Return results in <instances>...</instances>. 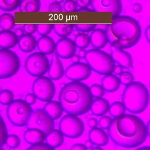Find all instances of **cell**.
<instances>
[{
  "label": "cell",
  "instance_id": "6da1fadb",
  "mask_svg": "<svg viewBox=\"0 0 150 150\" xmlns=\"http://www.w3.org/2000/svg\"><path fill=\"white\" fill-rule=\"evenodd\" d=\"M108 135L117 145L134 148L145 141L148 136L147 128L139 117L127 114L112 120L108 129Z\"/></svg>",
  "mask_w": 150,
  "mask_h": 150
},
{
  "label": "cell",
  "instance_id": "7a4b0ae2",
  "mask_svg": "<svg viewBox=\"0 0 150 150\" xmlns=\"http://www.w3.org/2000/svg\"><path fill=\"white\" fill-rule=\"evenodd\" d=\"M105 32L111 46L123 50L135 46L142 33L138 21L127 15L113 17L106 26Z\"/></svg>",
  "mask_w": 150,
  "mask_h": 150
},
{
  "label": "cell",
  "instance_id": "3957f363",
  "mask_svg": "<svg viewBox=\"0 0 150 150\" xmlns=\"http://www.w3.org/2000/svg\"><path fill=\"white\" fill-rule=\"evenodd\" d=\"M93 97L88 87L82 82L71 81L61 88L59 101L67 114L81 115L90 110Z\"/></svg>",
  "mask_w": 150,
  "mask_h": 150
},
{
  "label": "cell",
  "instance_id": "277c9868",
  "mask_svg": "<svg viewBox=\"0 0 150 150\" xmlns=\"http://www.w3.org/2000/svg\"><path fill=\"white\" fill-rule=\"evenodd\" d=\"M121 98L127 111L132 114H140L148 105L149 93L144 83L134 81L125 87Z\"/></svg>",
  "mask_w": 150,
  "mask_h": 150
},
{
  "label": "cell",
  "instance_id": "5b68a950",
  "mask_svg": "<svg viewBox=\"0 0 150 150\" xmlns=\"http://www.w3.org/2000/svg\"><path fill=\"white\" fill-rule=\"evenodd\" d=\"M86 61L91 69L101 75L112 74L115 67L111 56L100 49H92L87 51Z\"/></svg>",
  "mask_w": 150,
  "mask_h": 150
},
{
  "label": "cell",
  "instance_id": "8992f818",
  "mask_svg": "<svg viewBox=\"0 0 150 150\" xmlns=\"http://www.w3.org/2000/svg\"><path fill=\"white\" fill-rule=\"evenodd\" d=\"M32 111L31 106L25 100L16 99L8 105L6 116L12 125L23 127L26 126Z\"/></svg>",
  "mask_w": 150,
  "mask_h": 150
},
{
  "label": "cell",
  "instance_id": "52a82bcc",
  "mask_svg": "<svg viewBox=\"0 0 150 150\" xmlns=\"http://www.w3.org/2000/svg\"><path fill=\"white\" fill-rule=\"evenodd\" d=\"M21 61L13 51L0 49V79H5L14 76L19 70Z\"/></svg>",
  "mask_w": 150,
  "mask_h": 150
},
{
  "label": "cell",
  "instance_id": "ba28073f",
  "mask_svg": "<svg viewBox=\"0 0 150 150\" xmlns=\"http://www.w3.org/2000/svg\"><path fill=\"white\" fill-rule=\"evenodd\" d=\"M50 63L47 56L40 52H34L28 56L25 67L27 73L33 77L43 76L49 71Z\"/></svg>",
  "mask_w": 150,
  "mask_h": 150
},
{
  "label": "cell",
  "instance_id": "9c48e42d",
  "mask_svg": "<svg viewBox=\"0 0 150 150\" xmlns=\"http://www.w3.org/2000/svg\"><path fill=\"white\" fill-rule=\"evenodd\" d=\"M59 128L64 136L70 138L80 137L84 130L83 121L77 115L71 114H66L62 118Z\"/></svg>",
  "mask_w": 150,
  "mask_h": 150
},
{
  "label": "cell",
  "instance_id": "30bf717a",
  "mask_svg": "<svg viewBox=\"0 0 150 150\" xmlns=\"http://www.w3.org/2000/svg\"><path fill=\"white\" fill-rule=\"evenodd\" d=\"M32 93L43 102L52 100L55 94V86L52 80L46 76L37 77L32 84Z\"/></svg>",
  "mask_w": 150,
  "mask_h": 150
},
{
  "label": "cell",
  "instance_id": "8fae6325",
  "mask_svg": "<svg viewBox=\"0 0 150 150\" xmlns=\"http://www.w3.org/2000/svg\"><path fill=\"white\" fill-rule=\"evenodd\" d=\"M53 120L46 114L43 109H36L32 111L26 125L28 129H37L46 135L54 129Z\"/></svg>",
  "mask_w": 150,
  "mask_h": 150
},
{
  "label": "cell",
  "instance_id": "7c38bea8",
  "mask_svg": "<svg viewBox=\"0 0 150 150\" xmlns=\"http://www.w3.org/2000/svg\"><path fill=\"white\" fill-rule=\"evenodd\" d=\"M91 70L87 63L79 62L69 65L64 71V74L72 81L81 82L90 76Z\"/></svg>",
  "mask_w": 150,
  "mask_h": 150
},
{
  "label": "cell",
  "instance_id": "4fadbf2b",
  "mask_svg": "<svg viewBox=\"0 0 150 150\" xmlns=\"http://www.w3.org/2000/svg\"><path fill=\"white\" fill-rule=\"evenodd\" d=\"M91 6L96 12H111L113 17L120 16L122 10V2L120 0L92 1Z\"/></svg>",
  "mask_w": 150,
  "mask_h": 150
},
{
  "label": "cell",
  "instance_id": "5bb4252c",
  "mask_svg": "<svg viewBox=\"0 0 150 150\" xmlns=\"http://www.w3.org/2000/svg\"><path fill=\"white\" fill-rule=\"evenodd\" d=\"M76 46L74 40L69 38H60L56 43V54L63 59H71L76 52Z\"/></svg>",
  "mask_w": 150,
  "mask_h": 150
},
{
  "label": "cell",
  "instance_id": "9a60e30c",
  "mask_svg": "<svg viewBox=\"0 0 150 150\" xmlns=\"http://www.w3.org/2000/svg\"><path fill=\"white\" fill-rule=\"evenodd\" d=\"M111 56L115 63L123 68L131 70L133 69V61L130 53L123 49L111 47Z\"/></svg>",
  "mask_w": 150,
  "mask_h": 150
},
{
  "label": "cell",
  "instance_id": "2e32d148",
  "mask_svg": "<svg viewBox=\"0 0 150 150\" xmlns=\"http://www.w3.org/2000/svg\"><path fill=\"white\" fill-rule=\"evenodd\" d=\"M64 74V69L60 57L55 53L53 55L48 71L49 77L53 80H60Z\"/></svg>",
  "mask_w": 150,
  "mask_h": 150
},
{
  "label": "cell",
  "instance_id": "e0dca14e",
  "mask_svg": "<svg viewBox=\"0 0 150 150\" xmlns=\"http://www.w3.org/2000/svg\"><path fill=\"white\" fill-rule=\"evenodd\" d=\"M89 139L97 146H105L109 141V135L101 128H91L88 133Z\"/></svg>",
  "mask_w": 150,
  "mask_h": 150
},
{
  "label": "cell",
  "instance_id": "ac0fdd59",
  "mask_svg": "<svg viewBox=\"0 0 150 150\" xmlns=\"http://www.w3.org/2000/svg\"><path fill=\"white\" fill-rule=\"evenodd\" d=\"M90 38L91 45L96 49H101L108 43L105 30L100 28L96 29L91 32Z\"/></svg>",
  "mask_w": 150,
  "mask_h": 150
},
{
  "label": "cell",
  "instance_id": "d6986e66",
  "mask_svg": "<svg viewBox=\"0 0 150 150\" xmlns=\"http://www.w3.org/2000/svg\"><path fill=\"white\" fill-rule=\"evenodd\" d=\"M19 39L14 32L1 30L0 32V47L10 50L18 44Z\"/></svg>",
  "mask_w": 150,
  "mask_h": 150
},
{
  "label": "cell",
  "instance_id": "ffe728a7",
  "mask_svg": "<svg viewBox=\"0 0 150 150\" xmlns=\"http://www.w3.org/2000/svg\"><path fill=\"white\" fill-rule=\"evenodd\" d=\"M56 46L54 40L48 36H40L38 40V50L46 56L53 54L56 51Z\"/></svg>",
  "mask_w": 150,
  "mask_h": 150
},
{
  "label": "cell",
  "instance_id": "44dd1931",
  "mask_svg": "<svg viewBox=\"0 0 150 150\" xmlns=\"http://www.w3.org/2000/svg\"><path fill=\"white\" fill-rule=\"evenodd\" d=\"M46 137V135L43 132L37 129H27L23 135L25 142L32 145L43 143Z\"/></svg>",
  "mask_w": 150,
  "mask_h": 150
},
{
  "label": "cell",
  "instance_id": "7402d4cb",
  "mask_svg": "<svg viewBox=\"0 0 150 150\" xmlns=\"http://www.w3.org/2000/svg\"><path fill=\"white\" fill-rule=\"evenodd\" d=\"M110 106L109 102L105 98H96L93 101L90 110L94 115L102 117L109 111Z\"/></svg>",
  "mask_w": 150,
  "mask_h": 150
},
{
  "label": "cell",
  "instance_id": "603a6c76",
  "mask_svg": "<svg viewBox=\"0 0 150 150\" xmlns=\"http://www.w3.org/2000/svg\"><path fill=\"white\" fill-rule=\"evenodd\" d=\"M38 41L32 35L25 34L19 39L18 46L19 49L25 53H29L35 50L37 47Z\"/></svg>",
  "mask_w": 150,
  "mask_h": 150
},
{
  "label": "cell",
  "instance_id": "cb8c5ba5",
  "mask_svg": "<svg viewBox=\"0 0 150 150\" xmlns=\"http://www.w3.org/2000/svg\"><path fill=\"white\" fill-rule=\"evenodd\" d=\"M43 109L53 120H57L61 117L63 111L59 101L54 100L47 102Z\"/></svg>",
  "mask_w": 150,
  "mask_h": 150
},
{
  "label": "cell",
  "instance_id": "d4e9b609",
  "mask_svg": "<svg viewBox=\"0 0 150 150\" xmlns=\"http://www.w3.org/2000/svg\"><path fill=\"white\" fill-rule=\"evenodd\" d=\"M120 80L117 76L110 74L103 77L101 80V85L105 91L108 93H113L118 90L120 86Z\"/></svg>",
  "mask_w": 150,
  "mask_h": 150
},
{
  "label": "cell",
  "instance_id": "484cf974",
  "mask_svg": "<svg viewBox=\"0 0 150 150\" xmlns=\"http://www.w3.org/2000/svg\"><path fill=\"white\" fill-rule=\"evenodd\" d=\"M64 141V135L59 129H53L46 135V144L53 148L60 146Z\"/></svg>",
  "mask_w": 150,
  "mask_h": 150
},
{
  "label": "cell",
  "instance_id": "4316f807",
  "mask_svg": "<svg viewBox=\"0 0 150 150\" xmlns=\"http://www.w3.org/2000/svg\"><path fill=\"white\" fill-rule=\"evenodd\" d=\"M73 25L70 23H56L53 25L54 33L62 38H67L72 32Z\"/></svg>",
  "mask_w": 150,
  "mask_h": 150
},
{
  "label": "cell",
  "instance_id": "83f0119b",
  "mask_svg": "<svg viewBox=\"0 0 150 150\" xmlns=\"http://www.w3.org/2000/svg\"><path fill=\"white\" fill-rule=\"evenodd\" d=\"M15 17L9 13H4L0 16V28L2 30H11L15 26Z\"/></svg>",
  "mask_w": 150,
  "mask_h": 150
},
{
  "label": "cell",
  "instance_id": "f1b7e54d",
  "mask_svg": "<svg viewBox=\"0 0 150 150\" xmlns=\"http://www.w3.org/2000/svg\"><path fill=\"white\" fill-rule=\"evenodd\" d=\"M40 8L39 0H23L21 1L19 10L21 12H38Z\"/></svg>",
  "mask_w": 150,
  "mask_h": 150
},
{
  "label": "cell",
  "instance_id": "f546056e",
  "mask_svg": "<svg viewBox=\"0 0 150 150\" xmlns=\"http://www.w3.org/2000/svg\"><path fill=\"white\" fill-rule=\"evenodd\" d=\"M125 110L126 108L122 102L115 101L110 105L108 112L112 117L116 118L124 115Z\"/></svg>",
  "mask_w": 150,
  "mask_h": 150
},
{
  "label": "cell",
  "instance_id": "4dcf8cb0",
  "mask_svg": "<svg viewBox=\"0 0 150 150\" xmlns=\"http://www.w3.org/2000/svg\"><path fill=\"white\" fill-rule=\"evenodd\" d=\"M74 42L76 47L80 49H85L91 44L90 38L86 33H79L76 35Z\"/></svg>",
  "mask_w": 150,
  "mask_h": 150
},
{
  "label": "cell",
  "instance_id": "1f68e13d",
  "mask_svg": "<svg viewBox=\"0 0 150 150\" xmlns=\"http://www.w3.org/2000/svg\"><path fill=\"white\" fill-rule=\"evenodd\" d=\"M21 4L20 0H1L0 9L6 12L13 11L19 8Z\"/></svg>",
  "mask_w": 150,
  "mask_h": 150
},
{
  "label": "cell",
  "instance_id": "d6a6232c",
  "mask_svg": "<svg viewBox=\"0 0 150 150\" xmlns=\"http://www.w3.org/2000/svg\"><path fill=\"white\" fill-rule=\"evenodd\" d=\"M14 101L13 92L8 89H5L0 93V103L4 105H9Z\"/></svg>",
  "mask_w": 150,
  "mask_h": 150
},
{
  "label": "cell",
  "instance_id": "836d02e7",
  "mask_svg": "<svg viewBox=\"0 0 150 150\" xmlns=\"http://www.w3.org/2000/svg\"><path fill=\"white\" fill-rule=\"evenodd\" d=\"M90 91L93 97L96 98H103L105 94V90L101 84H93L90 87Z\"/></svg>",
  "mask_w": 150,
  "mask_h": 150
},
{
  "label": "cell",
  "instance_id": "e575fe53",
  "mask_svg": "<svg viewBox=\"0 0 150 150\" xmlns=\"http://www.w3.org/2000/svg\"><path fill=\"white\" fill-rule=\"evenodd\" d=\"M21 140L19 136L16 134H10L8 136L5 144L11 149H16L20 145Z\"/></svg>",
  "mask_w": 150,
  "mask_h": 150
},
{
  "label": "cell",
  "instance_id": "d590c367",
  "mask_svg": "<svg viewBox=\"0 0 150 150\" xmlns=\"http://www.w3.org/2000/svg\"><path fill=\"white\" fill-rule=\"evenodd\" d=\"M53 29V25L50 23H39L37 25V32L41 36H47Z\"/></svg>",
  "mask_w": 150,
  "mask_h": 150
},
{
  "label": "cell",
  "instance_id": "8d00e7d4",
  "mask_svg": "<svg viewBox=\"0 0 150 150\" xmlns=\"http://www.w3.org/2000/svg\"><path fill=\"white\" fill-rule=\"evenodd\" d=\"M119 79L121 84L125 86H128L134 82V77L132 73L129 71H124L120 76Z\"/></svg>",
  "mask_w": 150,
  "mask_h": 150
},
{
  "label": "cell",
  "instance_id": "74e56055",
  "mask_svg": "<svg viewBox=\"0 0 150 150\" xmlns=\"http://www.w3.org/2000/svg\"><path fill=\"white\" fill-rule=\"evenodd\" d=\"M96 24L95 23H77L75 25L76 29L82 33L93 32L95 30Z\"/></svg>",
  "mask_w": 150,
  "mask_h": 150
},
{
  "label": "cell",
  "instance_id": "f35d334b",
  "mask_svg": "<svg viewBox=\"0 0 150 150\" xmlns=\"http://www.w3.org/2000/svg\"><path fill=\"white\" fill-rule=\"evenodd\" d=\"M8 132L6 124L5 123L2 117L1 118V128H0V144L2 146L5 144L8 137Z\"/></svg>",
  "mask_w": 150,
  "mask_h": 150
},
{
  "label": "cell",
  "instance_id": "ab89813d",
  "mask_svg": "<svg viewBox=\"0 0 150 150\" xmlns=\"http://www.w3.org/2000/svg\"><path fill=\"white\" fill-rule=\"evenodd\" d=\"M111 117L107 115H103L98 120V125L103 129H109L112 122Z\"/></svg>",
  "mask_w": 150,
  "mask_h": 150
},
{
  "label": "cell",
  "instance_id": "60d3db41",
  "mask_svg": "<svg viewBox=\"0 0 150 150\" xmlns=\"http://www.w3.org/2000/svg\"><path fill=\"white\" fill-rule=\"evenodd\" d=\"M78 8L76 1L72 0H67L64 2L63 5V10L65 12H73L77 11Z\"/></svg>",
  "mask_w": 150,
  "mask_h": 150
},
{
  "label": "cell",
  "instance_id": "b9f144b4",
  "mask_svg": "<svg viewBox=\"0 0 150 150\" xmlns=\"http://www.w3.org/2000/svg\"><path fill=\"white\" fill-rule=\"evenodd\" d=\"M26 150H55L54 148L49 146L47 144L42 143L40 144L31 145Z\"/></svg>",
  "mask_w": 150,
  "mask_h": 150
},
{
  "label": "cell",
  "instance_id": "7bdbcfd3",
  "mask_svg": "<svg viewBox=\"0 0 150 150\" xmlns=\"http://www.w3.org/2000/svg\"><path fill=\"white\" fill-rule=\"evenodd\" d=\"M63 8L61 4L59 3L57 1H54L49 4L48 6V10L50 12H62Z\"/></svg>",
  "mask_w": 150,
  "mask_h": 150
},
{
  "label": "cell",
  "instance_id": "ee69618b",
  "mask_svg": "<svg viewBox=\"0 0 150 150\" xmlns=\"http://www.w3.org/2000/svg\"><path fill=\"white\" fill-rule=\"evenodd\" d=\"M23 29L26 34L33 35L37 31V25L34 23H27L23 26Z\"/></svg>",
  "mask_w": 150,
  "mask_h": 150
},
{
  "label": "cell",
  "instance_id": "f6af8a7d",
  "mask_svg": "<svg viewBox=\"0 0 150 150\" xmlns=\"http://www.w3.org/2000/svg\"><path fill=\"white\" fill-rule=\"evenodd\" d=\"M78 7L81 9H85L91 6L92 1L90 0H77L76 1Z\"/></svg>",
  "mask_w": 150,
  "mask_h": 150
},
{
  "label": "cell",
  "instance_id": "bcb514c9",
  "mask_svg": "<svg viewBox=\"0 0 150 150\" xmlns=\"http://www.w3.org/2000/svg\"><path fill=\"white\" fill-rule=\"evenodd\" d=\"M37 100V97L35 94L33 93H28L26 95L25 98V101L30 105L34 104Z\"/></svg>",
  "mask_w": 150,
  "mask_h": 150
},
{
  "label": "cell",
  "instance_id": "7dc6e473",
  "mask_svg": "<svg viewBox=\"0 0 150 150\" xmlns=\"http://www.w3.org/2000/svg\"><path fill=\"white\" fill-rule=\"evenodd\" d=\"M70 150H87V149L84 144L77 143L72 145Z\"/></svg>",
  "mask_w": 150,
  "mask_h": 150
},
{
  "label": "cell",
  "instance_id": "c3c4849f",
  "mask_svg": "<svg viewBox=\"0 0 150 150\" xmlns=\"http://www.w3.org/2000/svg\"><path fill=\"white\" fill-rule=\"evenodd\" d=\"M88 124L91 128H95L98 125V121L95 118H90L88 120Z\"/></svg>",
  "mask_w": 150,
  "mask_h": 150
},
{
  "label": "cell",
  "instance_id": "681fc988",
  "mask_svg": "<svg viewBox=\"0 0 150 150\" xmlns=\"http://www.w3.org/2000/svg\"><path fill=\"white\" fill-rule=\"evenodd\" d=\"M132 10L135 13H140L142 10V5L138 2H136L134 4L132 5Z\"/></svg>",
  "mask_w": 150,
  "mask_h": 150
},
{
  "label": "cell",
  "instance_id": "f907efd6",
  "mask_svg": "<svg viewBox=\"0 0 150 150\" xmlns=\"http://www.w3.org/2000/svg\"><path fill=\"white\" fill-rule=\"evenodd\" d=\"M14 32H15V35H16V36H17L18 38H22V36H23L25 35V32L23 29V28H16V29L15 30Z\"/></svg>",
  "mask_w": 150,
  "mask_h": 150
},
{
  "label": "cell",
  "instance_id": "816d5d0a",
  "mask_svg": "<svg viewBox=\"0 0 150 150\" xmlns=\"http://www.w3.org/2000/svg\"><path fill=\"white\" fill-rule=\"evenodd\" d=\"M123 67L120 65H115V67L114 70V73L115 75H121L124 71H123Z\"/></svg>",
  "mask_w": 150,
  "mask_h": 150
},
{
  "label": "cell",
  "instance_id": "f5cc1de1",
  "mask_svg": "<svg viewBox=\"0 0 150 150\" xmlns=\"http://www.w3.org/2000/svg\"><path fill=\"white\" fill-rule=\"evenodd\" d=\"M145 36L146 40L150 44V25H149L145 30Z\"/></svg>",
  "mask_w": 150,
  "mask_h": 150
},
{
  "label": "cell",
  "instance_id": "db71d44e",
  "mask_svg": "<svg viewBox=\"0 0 150 150\" xmlns=\"http://www.w3.org/2000/svg\"><path fill=\"white\" fill-rule=\"evenodd\" d=\"M80 59H81V57H80V56L79 54H74L71 58V60L72 62H73V63H77L80 62Z\"/></svg>",
  "mask_w": 150,
  "mask_h": 150
},
{
  "label": "cell",
  "instance_id": "11a10c76",
  "mask_svg": "<svg viewBox=\"0 0 150 150\" xmlns=\"http://www.w3.org/2000/svg\"><path fill=\"white\" fill-rule=\"evenodd\" d=\"M87 53V51L85 49H80L78 52V54L80 56L81 58H85Z\"/></svg>",
  "mask_w": 150,
  "mask_h": 150
},
{
  "label": "cell",
  "instance_id": "9f6ffc18",
  "mask_svg": "<svg viewBox=\"0 0 150 150\" xmlns=\"http://www.w3.org/2000/svg\"><path fill=\"white\" fill-rule=\"evenodd\" d=\"M84 145H85L86 147L87 148V149H91L92 148H93V146L94 144H93V143L89 139V140H87V141H86Z\"/></svg>",
  "mask_w": 150,
  "mask_h": 150
},
{
  "label": "cell",
  "instance_id": "6f0895ef",
  "mask_svg": "<svg viewBox=\"0 0 150 150\" xmlns=\"http://www.w3.org/2000/svg\"><path fill=\"white\" fill-rule=\"evenodd\" d=\"M135 150H150V146H144L137 148Z\"/></svg>",
  "mask_w": 150,
  "mask_h": 150
},
{
  "label": "cell",
  "instance_id": "680465c9",
  "mask_svg": "<svg viewBox=\"0 0 150 150\" xmlns=\"http://www.w3.org/2000/svg\"><path fill=\"white\" fill-rule=\"evenodd\" d=\"M146 128H147V132H148V135L150 138V120L148 121V124L146 125Z\"/></svg>",
  "mask_w": 150,
  "mask_h": 150
},
{
  "label": "cell",
  "instance_id": "91938a15",
  "mask_svg": "<svg viewBox=\"0 0 150 150\" xmlns=\"http://www.w3.org/2000/svg\"><path fill=\"white\" fill-rule=\"evenodd\" d=\"M90 150H103V148H101V147H100V146H94V147H93V148H92Z\"/></svg>",
  "mask_w": 150,
  "mask_h": 150
},
{
  "label": "cell",
  "instance_id": "94428289",
  "mask_svg": "<svg viewBox=\"0 0 150 150\" xmlns=\"http://www.w3.org/2000/svg\"><path fill=\"white\" fill-rule=\"evenodd\" d=\"M0 150H4V149L2 148V147H1V149Z\"/></svg>",
  "mask_w": 150,
  "mask_h": 150
},
{
  "label": "cell",
  "instance_id": "6125c7cd",
  "mask_svg": "<svg viewBox=\"0 0 150 150\" xmlns=\"http://www.w3.org/2000/svg\"><path fill=\"white\" fill-rule=\"evenodd\" d=\"M12 150H14V149H12Z\"/></svg>",
  "mask_w": 150,
  "mask_h": 150
}]
</instances>
